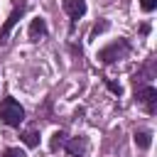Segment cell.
Masks as SVG:
<instances>
[{
    "label": "cell",
    "mask_w": 157,
    "mask_h": 157,
    "mask_svg": "<svg viewBox=\"0 0 157 157\" xmlns=\"http://www.w3.org/2000/svg\"><path fill=\"white\" fill-rule=\"evenodd\" d=\"M132 52V44L125 39V37H118L115 42H110L108 47H103V49H98V54H96V59L101 61V64H115V61H120V59H125L128 54Z\"/></svg>",
    "instance_id": "obj_1"
},
{
    "label": "cell",
    "mask_w": 157,
    "mask_h": 157,
    "mask_svg": "<svg viewBox=\"0 0 157 157\" xmlns=\"http://www.w3.org/2000/svg\"><path fill=\"white\" fill-rule=\"evenodd\" d=\"M0 120L7 125V128H20L25 123V108L12 98V96H5L0 101Z\"/></svg>",
    "instance_id": "obj_2"
},
{
    "label": "cell",
    "mask_w": 157,
    "mask_h": 157,
    "mask_svg": "<svg viewBox=\"0 0 157 157\" xmlns=\"http://www.w3.org/2000/svg\"><path fill=\"white\" fill-rule=\"evenodd\" d=\"M135 103H140L150 115L157 113V88L152 83H135Z\"/></svg>",
    "instance_id": "obj_3"
},
{
    "label": "cell",
    "mask_w": 157,
    "mask_h": 157,
    "mask_svg": "<svg viewBox=\"0 0 157 157\" xmlns=\"http://www.w3.org/2000/svg\"><path fill=\"white\" fill-rule=\"evenodd\" d=\"M25 10H27V2L25 0H20V2H15V7H12V12L7 15V20H5V25L0 27V47H5L7 44V39H10V32H12V27L22 20V15H25Z\"/></svg>",
    "instance_id": "obj_4"
},
{
    "label": "cell",
    "mask_w": 157,
    "mask_h": 157,
    "mask_svg": "<svg viewBox=\"0 0 157 157\" xmlns=\"http://www.w3.org/2000/svg\"><path fill=\"white\" fill-rule=\"evenodd\" d=\"M61 7H64V12L69 15V20H71V27L76 25V20L78 17H83L86 15V0H64L61 2Z\"/></svg>",
    "instance_id": "obj_5"
},
{
    "label": "cell",
    "mask_w": 157,
    "mask_h": 157,
    "mask_svg": "<svg viewBox=\"0 0 157 157\" xmlns=\"http://www.w3.org/2000/svg\"><path fill=\"white\" fill-rule=\"evenodd\" d=\"M86 147H88V140L83 135H76V137H66L61 150H66V155H71V157H83Z\"/></svg>",
    "instance_id": "obj_6"
},
{
    "label": "cell",
    "mask_w": 157,
    "mask_h": 157,
    "mask_svg": "<svg viewBox=\"0 0 157 157\" xmlns=\"http://www.w3.org/2000/svg\"><path fill=\"white\" fill-rule=\"evenodd\" d=\"M47 34H49L47 20H44V17H34V20L29 22V29H27V37H29V42H39V39H44Z\"/></svg>",
    "instance_id": "obj_7"
},
{
    "label": "cell",
    "mask_w": 157,
    "mask_h": 157,
    "mask_svg": "<svg viewBox=\"0 0 157 157\" xmlns=\"http://www.w3.org/2000/svg\"><path fill=\"white\" fill-rule=\"evenodd\" d=\"M135 145L140 147V150H150V145H152V132L150 130H135Z\"/></svg>",
    "instance_id": "obj_8"
},
{
    "label": "cell",
    "mask_w": 157,
    "mask_h": 157,
    "mask_svg": "<svg viewBox=\"0 0 157 157\" xmlns=\"http://www.w3.org/2000/svg\"><path fill=\"white\" fill-rule=\"evenodd\" d=\"M66 137H69V135H66L64 130H56V132L52 135V140H49V150H52V152H59V150L64 147V142H66Z\"/></svg>",
    "instance_id": "obj_9"
},
{
    "label": "cell",
    "mask_w": 157,
    "mask_h": 157,
    "mask_svg": "<svg viewBox=\"0 0 157 157\" xmlns=\"http://www.w3.org/2000/svg\"><path fill=\"white\" fill-rule=\"evenodd\" d=\"M22 142H25L27 147H37V145H39V132H37V130H25V132H22Z\"/></svg>",
    "instance_id": "obj_10"
},
{
    "label": "cell",
    "mask_w": 157,
    "mask_h": 157,
    "mask_svg": "<svg viewBox=\"0 0 157 157\" xmlns=\"http://www.w3.org/2000/svg\"><path fill=\"white\" fill-rule=\"evenodd\" d=\"M0 157H27V155H25V150H20V147H5Z\"/></svg>",
    "instance_id": "obj_11"
},
{
    "label": "cell",
    "mask_w": 157,
    "mask_h": 157,
    "mask_svg": "<svg viewBox=\"0 0 157 157\" xmlns=\"http://www.w3.org/2000/svg\"><path fill=\"white\" fill-rule=\"evenodd\" d=\"M140 10H142V12H152V10H157V0H140Z\"/></svg>",
    "instance_id": "obj_12"
},
{
    "label": "cell",
    "mask_w": 157,
    "mask_h": 157,
    "mask_svg": "<svg viewBox=\"0 0 157 157\" xmlns=\"http://www.w3.org/2000/svg\"><path fill=\"white\" fill-rule=\"evenodd\" d=\"M103 29H108V22H105V20H101V22H96V25H93V29H91V37H98Z\"/></svg>",
    "instance_id": "obj_13"
},
{
    "label": "cell",
    "mask_w": 157,
    "mask_h": 157,
    "mask_svg": "<svg viewBox=\"0 0 157 157\" xmlns=\"http://www.w3.org/2000/svg\"><path fill=\"white\" fill-rule=\"evenodd\" d=\"M105 86H108V91H113L115 96H120V93H123V86H120V83H113L110 78H105Z\"/></svg>",
    "instance_id": "obj_14"
}]
</instances>
